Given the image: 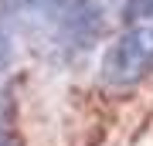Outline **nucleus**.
<instances>
[{
  "label": "nucleus",
  "instance_id": "nucleus-1",
  "mask_svg": "<svg viewBox=\"0 0 153 146\" xmlns=\"http://www.w3.org/2000/svg\"><path fill=\"white\" fill-rule=\"evenodd\" d=\"M102 27H105V7L99 0H61V7L44 27L41 44L55 61L71 65L92 51V44L102 38Z\"/></svg>",
  "mask_w": 153,
  "mask_h": 146
},
{
  "label": "nucleus",
  "instance_id": "nucleus-2",
  "mask_svg": "<svg viewBox=\"0 0 153 146\" xmlns=\"http://www.w3.org/2000/svg\"><path fill=\"white\" fill-rule=\"evenodd\" d=\"M150 75H153V24H129L102 51L99 78L109 88H133Z\"/></svg>",
  "mask_w": 153,
  "mask_h": 146
},
{
  "label": "nucleus",
  "instance_id": "nucleus-3",
  "mask_svg": "<svg viewBox=\"0 0 153 146\" xmlns=\"http://www.w3.org/2000/svg\"><path fill=\"white\" fill-rule=\"evenodd\" d=\"M61 0H0V75L14 68L17 51L27 41H41L44 27Z\"/></svg>",
  "mask_w": 153,
  "mask_h": 146
},
{
  "label": "nucleus",
  "instance_id": "nucleus-4",
  "mask_svg": "<svg viewBox=\"0 0 153 146\" xmlns=\"http://www.w3.org/2000/svg\"><path fill=\"white\" fill-rule=\"evenodd\" d=\"M0 146H14V136H10V122H7V112L0 109Z\"/></svg>",
  "mask_w": 153,
  "mask_h": 146
}]
</instances>
